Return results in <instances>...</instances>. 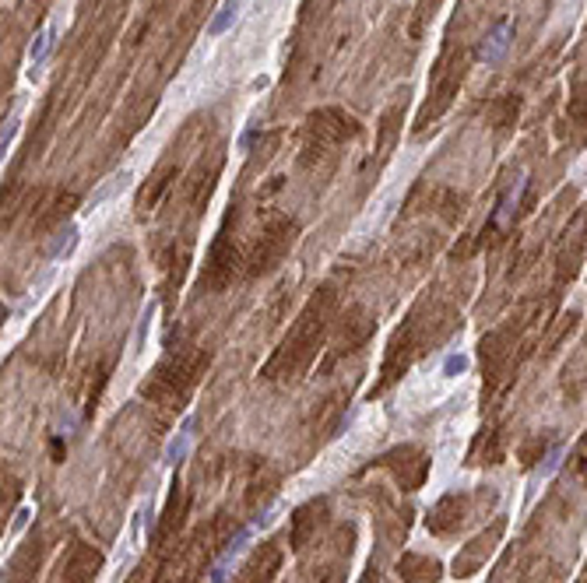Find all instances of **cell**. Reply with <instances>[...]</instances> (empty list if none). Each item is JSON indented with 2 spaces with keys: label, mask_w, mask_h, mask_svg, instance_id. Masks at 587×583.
<instances>
[{
  "label": "cell",
  "mask_w": 587,
  "mask_h": 583,
  "mask_svg": "<svg viewBox=\"0 0 587 583\" xmlns=\"http://www.w3.org/2000/svg\"><path fill=\"white\" fill-rule=\"evenodd\" d=\"M510 35H513V21H499V25L489 32V39L482 42V53H479V60H482L486 67H496V64L506 57V50H510Z\"/></svg>",
  "instance_id": "2"
},
{
  "label": "cell",
  "mask_w": 587,
  "mask_h": 583,
  "mask_svg": "<svg viewBox=\"0 0 587 583\" xmlns=\"http://www.w3.org/2000/svg\"><path fill=\"white\" fill-rule=\"evenodd\" d=\"M50 50H53V28H42V32L32 39V46H28V60H32V67H35V71L46 64Z\"/></svg>",
  "instance_id": "6"
},
{
  "label": "cell",
  "mask_w": 587,
  "mask_h": 583,
  "mask_svg": "<svg viewBox=\"0 0 587 583\" xmlns=\"http://www.w3.org/2000/svg\"><path fill=\"white\" fill-rule=\"evenodd\" d=\"M559 461H563V446L556 443V446L545 454V464H542L535 475H538V478H552V475H556V468H559Z\"/></svg>",
  "instance_id": "10"
},
{
  "label": "cell",
  "mask_w": 587,
  "mask_h": 583,
  "mask_svg": "<svg viewBox=\"0 0 587 583\" xmlns=\"http://www.w3.org/2000/svg\"><path fill=\"white\" fill-rule=\"evenodd\" d=\"M239 21V0H225L218 11H215V18L207 21V35L215 39V35H222V32H229L232 25Z\"/></svg>",
  "instance_id": "4"
},
{
  "label": "cell",
  "mask_w": 587,
  "mask_h": 583,
  "mask_svg": "<svg viewBox=\"0 0 587 583\" xmlns=\"http://www.w3.org/2000/svg\"><path fill=\"white\" fill-rule=\"evenodd\" d=\"M127 183H130V173H116V176H109V183L98 190L92 200H89V207H98L102 200H109L113 194H120V190H127Z\"/></svg>",
  "instance_id": "9"
},
{
  "label": "cell",
  "mask_w": 587,
  "mask_h": 583,
  "mask_svg": "<svg viewBox=\"0 0 587 583\" xmlns=\"http://www.w3.org/2000/svg\"><path fill=\"white\" fill-rule=\"evenodd\" d=\"M468 369V355L465 352H450L447 362H443V376H461Z\"/></svg>",
  "instance_id": "11"
},
{
  "label": "cell",
  "mask_w": 587,
  "mask_h": 583,
  "mask_svg": "<svg viewBox=\"0 0 587 583\" xmlns=\"http://www.w3.org/2000/svg\"><path fill=\"white\" fill-rule=\"evenodd\" d=\"M155 313H159V302H148V306H144V313H141V320H137V330H134V355H141V352H144V345H148V330H152Z\"/></svg>",
  "instance_id": "8"
},
{
  "label": "cell",
  "mask_w": 587,
  "mask_h": 583,
  "mask_svg": "<svg viewBox=\"0 0 587 583\" xmlns=\"http://www.w3.org/2000/svg\"><path fill=\"white\" fill-rule=\"evenodd\" d=\"M187 450H190V422L169 439V446H166V464H169V468L180 464V461L187 457Z\"/></svg>",
  "instance_id": "7"
},
{
  "label": "cell",
  "mask_w": 587,
  "mask_h": 583,
  "mask_svg": "<svg viewBox=\"0 0 587 583\" xmlns=\"http://www.w3.org/2000/svg\"><path fill=\"white\" fill-rule=\"evenodd\" d=\"M14 137H18V116H11L7 123H4V134H0V151L7 155L11 151V144H14Z\"/></svg>",
  "instance_id": "12"
},
{
  "label": "cell",
  "mask_w": 587,
  "mask_h": 583,
  "mask_svg": "<svg viewBox=\"0 0 587 583\" xmlns=\"http://www.w3.org/2000/svg\"><path fill=\"white\" fill-rule=\"evenodd\" d=\"M74 246H78V225L71 221V225H64V229L53 236V243H50L46 257H50V260H64V257H71V253H74Z\"/></svg>",
  "instance_id": "3"
},
{
  "label": "cell",
  "mask_w": 587,
  "mask_h": 583,
  "mask_svg": "<svg viewBox=\"0 0 587 583\" xmlns=\"http://www.w3.org/2000/svg\"><path fill=\"white\" fill-rule=\"evenodd\" d=\"M253 534H257V524H250V527H243L232 541H229V548L222 552V559L215 562V570H211V583H225V577H229V570L236 566V559L250 548V541H253Z\"/></svg>",
  "instance_id": "1"
},
{
  "label": "cell",
  "mask_w": 587,
  "mask_h": 583,
  "mask_svg": "<svg viewBox=\"0 0 587 583\" xmlns=\"http://www.w3.org/2000/svg\"><path fill=\"white\" fill-rule=\"evenodd\" d=\"M520 190H524V176H517L506 190H503V197H499V204H496V221H506L513 211H517V200H520Z\"/></svg>",
  "instance_id": "5"
},
{
  "label": "cell",
  "mask_w": 587,
  "mask_h": 583,
  "mask_svg": "<svg viewBox=\"0 0 587 583\" xmlns=\"http://www.w3.org/2000/svg\"><path fill=\"white\" fill-rule=\"evenodd\" d=\"M25 516H28V509H21V513H18V520H14V531H21V527H25Z\"/></svg>",
  "instance_id": "13"
}]
</instances>
